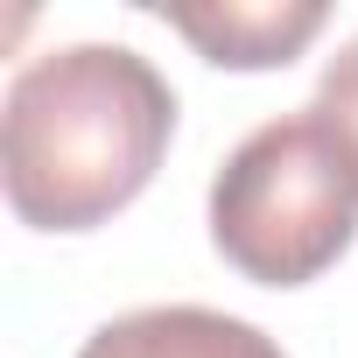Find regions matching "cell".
I'll return each instance as SVG.
<instances>
[{
    "mask_svg": "<svg viewBox=\"0 0 358 358\" xmlns=\"http://www.w3.org/2000/svg\"><path fill=\"white\" fill-rule=\"evenodd\" d=\"M176 134L169 78L127 43H71L15 71L0 106L8 204L36 232H92L148 190Z\"/></svg>",
    "mask_w": 358,
    "mask_h": 358,
    "instance_id": "obj_1",
    "label": "cell"
},
{
    "mask_svg": "<svg viewBox=\"0 0 358 358\" xmlns=\"http://www.w3.org/2000/svg\"><path fill=\"white\" fill-rule=\"evenodd\" d=\"M358 232V148L316 113L253 127L211 176V239L260 288H302Z\"/></svg>",
    "mask_w": 358,
    "mask_h": 358,
    "instance_id": "obj_2",
    "label": "cell"
},
{
    "mask_svg": "<svg viewBox=\"0 0 358 358\" xmlns=\"http://www.w3.org/2000/svg\"><path fill=\"white\" fill-rule=\"evenodd\" d=\"M78 358H288V351L246 316L169 302V309H134L99 323Z\"/></svg>",
    "mask_w": 358,
    "mask_h": 358,
    "instance_id": "obj_3",
    "label": "cell"
},
{
    "mask_svg": "<svg viewBox=\"0 0 358 358\" xmlns=\"http://www.w3.org/2000/svg\"><path fill=\"white\" fill-rule=\"evenodd\" d=\"M323 0H260V8H239V0H225V8H162V22L176 36H190L211 64L225 71H274L288 64L316 29H323Z\"/></svg>",
    "mask_w": 358,
    "mask_h": 358,
    "instance_id": "obj_4",
    "label": "cell"
},
{
    "mask_svg": "<svg viewBox=\"0 0 358 358\" xmlns=\"http://www.w3.org/2000/svg\"><path fill=\"white\" fill-rule=\"evenodd\" d=\"M316 113H323V120H330V127H337V134L358 148V36H351V43H344V50L323 64V85H316Z\"/></svg>",
    "mask_w": 358,
    "mask_h": 358,
    "instance_id": "obj_5",
    "label": "cell"
}]
</instances>
